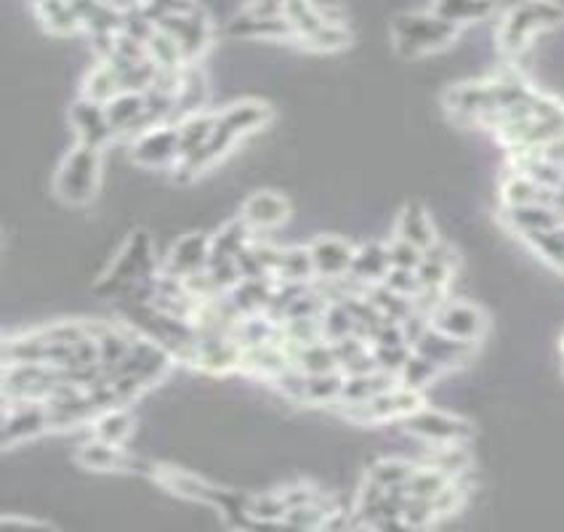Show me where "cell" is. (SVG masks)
I'll return each instance as SVG.
<instances>
[{"instance_id": "cell-34", "label": "cell", "mask_w": 564, "mask_h": 532, "mask_svg": "<svg viewBox=\"0 0 564 532\" xmlns=\"http://www.w3.org/2000/svg\"><path fill=\"white\" fill-rule=\"evenodd\" d=\"M343 381H347V375H343L341 370L306 375L304 408H336V405L341 403Z\"/></svg>"}, {"instance_id": "cell-36", "label": "cell", "mask_w": 564, "mask_h": 532, "mask_svg": "<svg viewBox=\"0 0 564 532\" xmlns=\"http://www.w3.org/2000/svg\"><path fill=\"white\" fill-rule=\"evenodd\" d=\"M551 189L540 187L538 182H532L527 173L509 171V176L501 184V202L503 208L514 206H527V202H549Z\"/></svg>"}, {"instance_id": "cell-43", "label": "cell", "mask_w": 564, "mask_h": 532, "mask_svg": "<svg viewBox=\"0 0 564 532\" xmlns=\"http://www.w3.org/2000/svg\"><path fill=\"white\" fill-rule=\"evenodd\" d=\"M365 293H367V298L376 304L378 312H381L386 320L405 322L408 317L415 312V298H408V296H402V293L386 288L384 283L371 285V288H367Z\"/></svg>"}, {"instance_id": "cell-10", "label": "cell", "mask_w": 564, "mask_h": 532, "mask_svg": "<svg viewBox=\"0 0 564 532\" xmlns=\"http://www.w3.org/2000/svg\"><path fill=\"white\" fill-rule=\"evenodd\" d=\"M158 27L165 29L176 44L181 46L187 64H198L211 46V22L203 9H195L189 14H165L158 20Z\"/></svg>"}, {"instance_id": "cell-29", "label": "cell", "mask_w": 564, "mask_h": 532, "mask_svg": "<svg viewBox=\"0 0 564 532\" xmlns=\"http://www.w3.org/2000/svg\"><path fill=\"white\" fill-rule=\"evenodd\" d=\"M400 384V379L386 370H371V373H358V375H347L343 381V394H341V403L338 405H360L367 403V399L378 397V394L389 392Z\"/></svg>"}, {"instance_id": "cell-4", "label": "cell", "mask_w": 564, "mask_h": 532, "mask_svg": "<svg viewBox=\"0 0 564 532\" xmlns=\"http://www.w3.org/2000/svg\"><path fill=\"white\" fill-rule=\"evenodd\" d=\"M459 35L461 27L442 20L437 11H408V14L397 16L394 25H391L397 53L405 59H418L444 49Z\"/></svg>"}, {"instance_id": "cell-20", "label": "cell", "mask_w": 564, "mask_h": 532, "mask_svg": "<svg viewBox=\"0 0 564 532\" xmlns=\"http://www.w3.org/2000/svg\"><path fill=\"white\" fill-rule=\"evenodd\" d=\"M288 364H293L288 346H285V341H275V344L242 349L240 373L246 375V379H256V381H264V384H270V381L275 379L277 373H283Z\"/></svg>"}, {"instance_id": "cell-30", "label": "cell", "mask_w": 564, "mask_h": 532, "mask_svg": "<svg viewBox=\"0 0 564 532\" xmlns=\"http://www.w3.org/2000/svg\"><path fill=\"white\" fill-rule=\"evenodd\" d=\"M179 149L181 160H192L195 154H200L208 145L213 134V125H216V112L213 110H200L192 115L181 117L179 123ZM179 160V163H181Z\"/></svg>"}, {"instance_id": "cell-27", "label": "cell", "mask_w": 564, "mask_h": 532, "mask_svg": "<svg viewBox=\"0 0 564 532\" xmlns=\"http://www.w3.org/2000/svg\"><path fill=\"white\" fill-rule=\"evenodd\" d=\"M275 285H277L275 277L240 280L227 296L240 314H259L270 309L272 296H275Z\"/></svg>"}, {"instance_id": "cell-37", "label": "cell", "mask_w": 564, "mask_h": 532, "mask_svg": "<svg viewBox=\"0 0 564 532\" xmlns=\"http://www.w3.org/2000/svg\"><path fill=\"white\" fill-rule=\"evenodd\" d=\"M413 471H415L413 460L389 456V458H378L376 463H371V469H367L365 477L384 490H400L405 487L408 480H411Z\"/></svg>"}, {"instance_id": "cell-8", "label": "cell", "mask_w": 564, "mask_h": 532, "mask_svg": "<svg viewBox=\"0 0 564 532\" xmlns=\"http://www.w3.org/2000/svg\"><path fill=\"white\" fill-rule=\"evenodd\" d=\"M51 432L49 408L43 399H3V426L0 440L5 450L22 447Z\"/></svg>"}, {"instance_id": "cell-23", "label": "cell", "mask_w": 564, "mask_h": 532, "mask_svg": "<svg viewBox=\"0 0 564 532\" xmlns=\"http://www.w3.org/2000/svg\"><path fill=\"white\" fill-rule=\"evenodd\" d=\"M391 261H389V248L386 243H362L354 250L352 272L349 277L362 288H371V285L384 283V277L389 274Z\"/></svg>"}, {"instance_id": "cell-19", "label": "cell", "mask_w": 564, "mask_h": 532, "mask_svg": "<svg viewBox=\"0 0 564 532\" xmlns=\"http://www.w3.org/2000/svg\"><path fill=\"white\" fill-rule=\"evenodd\" d=\"M130 460H134V456H130L126 447L110 445V442L97 440V436H91L88 442L77 445L75 450V463L80 466V469L93 471V474L130 471Z\"/></svg>"}, {"instance_id": "cell-48", "label": "cell", "mask_w": 564, "mask_h": 532, "mask_svg": "<svg viewBox=\"0 0 564 532\" xmlns=\"http://www.w3.org/2000/svg\"><path fill=\"white\" fill-rule=\"evenodd\" d=\"M373 355H376L378 370H386V373H391V375H400V370L405 368L408 360H411L413 346L411 344L373 346Z\"/></svg>"}, {"instance_id": "cell-14", "label": "cell", "mask_w": 564, "mask_h": 532, "mask_svg": "<svg viewBox=\"0 0 564 532\" xmlns=\"http://www.w3.org/2000/svg\"><path fill=\"white\" fill-rule=\"evenodd\" d=\"M431 325L453 338L479 344V338H482L485 331H488V314H485L479 307H474V304L448 298V301L431 314Z\"/></svg>"}, {"instance_id": "cell-5", "label": "cell", "mask_w": 564, "mask_h": 532, "mask_svg": "<svg viewBox=\"0 0 564 532\" xmlns=\"http://www.w3.org/2000/svg\"><path fill=\"white\" fill-rule=\"evenodd\" d=\"M562 22L564 9L556 0H516L498 27V46L509 57H516L530 46L538 33L562 25Z\"/></svg>"}, {"instance_id": "cell-2", "label": "cell", "mask_w": 564, "mask_h": 532, "mask_svg": "<svg viewBox=\"0 0 564 532\" xmlns=\"http://www.w3.org/2000/svg\"><path fill=\"white\" fill-rule=\"evenodd\" d=\"M160 274V261L154 253L152 235L147 230H134L123 240L121 250H117L115 259L110 261L102 280L97 283L93 293L102 298H126L130 290H136L139 285L150 283L152 277Z\"/></svg>"}, {"instance_id": "cell-25", "label": "cell", "mask_w": 564, "mask_h": 532, "mask_svg": "<svg viewBox=\"0 0 564 532\" xmlns=\"http://www.w3.org/2000/svg\"><path fill=\"white\" fill-rule=\"evenodd\" d=\"M394 235L402 237V240L418 245L421 250L431 248V245L439 240L435 221H431L429 211H426L421 202H408V206L402 208L400 216H397Z\"/></svg>"}, {"instance_id": "cell-15", "label": "cell", "mask_w": 564, "mask_h": 532, "mask_svg": "<svg viewBox=\"0 0 564 532\" xmlns=\"http://www.w3.org/2000/svg\"><path fill=\"white\" fill-rule=\"evenodd\" d=\"M314 261V274H317V283H334V280L347 277L352 272L354 261V245L347 237L338 235H319L309 243Z\"/></svg>"}, {"instance_id": "cell-40", "label": "cell", "mask_w": 564, "mask_h": 532, "mask_svg": "<svg viewBox=\"0 0 564 532\" xmlns=\"http://www.w3.org/2000/svg\"><path fill=\"white\" fill-rule=\"evenodd\" d=\"M450 480H455V477H450L448 471H442L439 466L415 463V471H413L411 480H408L405 490H408V495H413V498L435 500L437 495L448 487Z\"/></svg>"}, {"instance_id": "cell-7", "label": "cell", "mask_w": 564, "mask_h": 532, "mask_svg": "<svg viewBox=\"0 0 564 532\" xmlns=\"http://www.w3.org/2000/svg\"><path fill=\"white\" fill-rule=\"evenodd\" d=\"M128 160L141 171H174L181 160L179 125L160 123L136 136L128 147Z\"/></svg>"}, {"instance_id": "cell-39", "label": "cell", "mask_w": 564, "mask_h": 532, "mask_svg": "<svg viewBox=\"0 0 564 532\" xmlns=\"http://www.w3.org/2000/svg\"><path fill=\"white\" fill-rule=\"evenodd\" d=\"M288 517L280 490H266V493H251L248 498V519L251 524H283Z\"/></svg>"}, {"instance_id": "cell-52", "label": "cell", "mask_w": 564, "mask_h": 532, "mask_svg": "<svg viewBox=\"0 0 564 532\" xmlns=\"http://www.w3.org/2000/svg\"><path fill=\"white\" fill-rule=\"evenodd\" d=\"M536 152L546 163L556 165V169H564V136H556V139L546 141L543 147H536Z\"/></svg>"}, {"instance_id": "cell-54", "label": "cell", "mask_w": 564, "mask_h": 532, "mask_svg": "<svg viewBox=\"0 0 564 532\" xmlns=\"http://www.w3.org/2000/svg\"><path fill=\"white\" fill-rule=\"evenodd\" d=\"M3 524H5V528H11V524H16V528H51V524L40 522V519H25V517H20V514H16V517L5 514Z\"/></svg>"}, {"instance_id": "cell-51", "label": "cell", "mask_w": 564, "mask_h": 532, "mask_svg": "<svg viewBox=\"0 0 564 532\" xmlns=\"http://www.w3.org/2000/svg\"><path fill=\"white\" fill-rule=\"evenodd\" d=\"M309 3L317 11L319 20L347 25V5H343V0H309Z\"/></svg>"}, {"instance_id": "cell-56", "label": "cell", "mask_w": 564, "mask_h": 532, "mask_svg": "<svg viewBox=\"0 0 564 532\" xmlns=\"http://www.w3.org/2000/svg\"><path fill=\"white\" fill-rule=\"evenodd\" d=\"M549 206L554 208V211L560 213V216L564 219V182H562L560 187H556V189H551V200H549Z\"/></svg>"}, {"instance_id": "cell-9", "label": "cell", "mask_w": 564, "mask_h": 532, "mask_svg": "<svg viewBox=\"0 0 564 532\" xmlns=\"http://www.w3.org/2000/svg\"><path fill=\"white\" fill-rule=\"evenodd\" d=\"M402 432L415 436V440L426 442V445H466L474 436L472 421L466 418L453 416L448 410H435V408H421L413 412L411 418L402 421Z\"/></svg>"}, {"instance_id": "cell-26", "label": "cell", "mask_w": 564, "mask_h": 532, "mask_svg": "<svg viewBox=\"0 0 564 532\" xmlns=\"http://www.w3.org/2000/svg\"><path fill=\"white\" fill-rule=\"evenodd\" d=\"M88 429H91V436H97V440H104L117 447H126L130 436L136 432V418L128 405H115V408H106L99 412Z\"/></svg>"}, {"instance_id": "cell-28", "label": "cell", "mask_w": 564, "mask_h": 532, "mask_svg": "<svg viewBox=\"0 0 564 532\" xmlns=\"http://www.w3.org/2000/svg\"><path fill=\"white\" fill-rule=\"evenodd\" d=\"M208 99H211V86H208L205 70L198 64H187L184 67V83L181 91L176 97V123L181 117L192 115V112L208 110Z\"/></svg>"}, {"instance_id": "cell-50", "label": "cell", "mask_w": 564, "mask_h": 532, "mask_svg": "<svg viewBox=\"0 0 564 532\" xmlns=\"http://www.w3.org/2000/svg\"><path fill=\"white\" fill-rule=\"evenodd\" d=\"M384 285L386 288L402 293V296H408V298H415L421 293V280H418V272H415V269L391 267L389 274L384 277Z\"/></svg>"}, {"instance_id": "cell-44", "label": "cell", "mask_w": 564, "mask_h": 532, "mask_svg": "<svg viewBox=\"0 0 564 532\" xmlns=\"http://www.w3.org/2000/svg\"><path fill=\"white\" fill-rule=\"evenodd\" d=\"M442 373H444V370L439 368L435 360H429V357L413 349L411 360L405 362V368L400 370V375H397V379H400L402 386L415 388V392H426V388L435 384V381Z\"/></svg>"}, {"instance_id": "cell-13", "label": "cell", "mask_w": 564, "mask_h": 532, "mask_svg": "<svg viewBox=\"0 0 564 532\" xmlns=\"http://www.w3.org/2000/svg\"><path fill=\"white\" fill-rule=\"evenodd\" d=\"M256 235L261 232H275L283 224L293 219V206L290 200L275 189H259V193L248 195L242 200L240 213H237Z\"/></svg>"}, {"instance_id": "cell-49", "label": "cell", "mask_w": 564, "mask_h": 532, "mask_svg": "<svg viewBox=\"0 0 564 532\" xmlns=\"http://www.w3.org/2000/svg\"><path fill=\"white\" fill-rule=\"evenodd\" d=\"M386 248H389L391 267L397 269H418L421 261H424V250H421L418 245L402 240V237L397 235L386 243Z\"/></svg>"}, {"instance_id": "cell-47", "label": "cell", "mask_w": 564, "mask_h": 532, "mask_svg": "<svg viewBox=\"0 0 564 532\" xmlns=\"http://www.w3.org/2000/svg\"><path fill=\"white\" fill-rule=\"evenodd\" d=\"M285 20H288L290 27H293L296 44H299L301 38H306V35H312L314 29L325 22L319 20L317 11L312 9L309 0H285Z\"/></svg>"}, {"instance_id": "cell-38", "label": "cell", "mask_w": 564, "mask_h": 532, "mask_svg": "<svg viewBox=\"0 0 564 532\" xmlns=\"http://www.w3.org/2000/svg\"><path fill=\"white\" fill-rule=\"evenodd\" d=\"M442 20L453 25H468V22H482L492 14V0H435V9Z\"/></svg>"}, {"instance_id": "cell-17", "label": "cell", "mask_w": 564, "mask_h": 532, "mask_svg": "<svg viewBox=\"0 0 564 532\" xmlns=\"http://www.w3.org/2000/svg\"><path fill=\"white\" fill-rule=\"evenodd\" d=\"M104 107L117 139L134 141L136 136L152 128L150 115H147V91H121Z\"/></svg>"}, {"instance_id": "cell-45", "label": "cell", "mask_w": 564, "mask_h": 532, "mask_svg": "<svg viewBox=\"0 0 564 532\" xmlns=\"http://www.w3.org/2000/svg\"><path fill=\"white\" fill-rule=\"evenodd\" d=\"M147 53H150V59L158 64L160 70L187 67V57H184L181 46L160 27L154 29V33L150 35V40H147Z\"/></svg>"}, {"instance_id": "cell-1", "label": "cell", "mask_w": 564, "mask_h": 532, "mask_svg": "<svg viewBox=\"0 0 564 532\" xmlns=\"http://www.w3.org/2000/svg\"><path fill=\"white\" fill-rule=\"evenodd\" d=\"M272 123V107L261 99H240L231 101L229 107L216 110V125H213V134L208 139L205 149L200 154H195L192 160H181L171 178L181 187L198 182L208 169H213L216 163H222L224 158L235 149L237 141L248 139V136L259 134L266 125Z\"/></svg>"}, {"instance_id": "cell-32", "label": "cell", "mask_w": 564, "mask_h": 532, "mask_svg": "<svg viewBox=\"0 0 564 532\" xmlns=\"http://www.w3.org/2000/svg\"><path fill=\"white\" fill-rule=\"evenodd\" d=\"M275 280H280V283H299V285L317 283L309 245H288V248L280 250V264H277Z\"/></svg>"}, {"instance_id": "cell-41", "label": "cell", "mask_w": 564, "mask_h": 532, "mask_svg": "<svg viewBox=\"0 0 564 532\" xmlns=\"http://www.w3.org/2000/svg\"><path fill=\"white\" fill-rule=\"evenodd\" d=\"M525 243L532 253L546 261V264L564 274V224L536 232V235L525 237Z\"/></svg>"}, {"instance_id": "cell-3", "label": "cell", "mask_w": 564, "mask_h": 532, "mask_svg": "<svg viewBox=\"0 0 564 532\" xmlns=\"http://www.w3.org/2000/svg\"><path fill=\"white\" fill-rule=\"evenodd\" d=\"M104 182V149L75 141L59 160L51 189L67 208H86L99 197Z\"/></svg>"}, {"instance_id": "cell-16", "label": "cell", "mask_w": 564, "mask_h": 532, "mask_svg": "<svg viewBox=\"0 0 564 532\" xmlns=\"http://www.w3.org/2000/svg\"><path fill=\"white\" fill-rule=\"evenodd\" d=\"M229 38L256 40V44H296V33L285 16H256L242 9L224 27Z\"/></svg>"}, {"instance_id": "cell-57", "label": "cell", "mask_w": 564, "mask_h": 532, "mask_svg": "<svg viewBox=\"0 0 564 532\" xmlns=\"http://www.w3.org/2000/svg\"><path fill=\"white\" fill-rule=\"evenodd\" d=\"M562 355H564V333H562Z\"/></svg>"}, {"instance_id": "cell-53", "label": "cell", "mask_w": 564, "mask_h": 532, "mask_svg": "<svg viewBox=\"0 0 564 532\" xmlns=\"http://www.w3.org/2000/svg\"><path fill=\"white\" fill-rule=\"evenodd\" d=\"M246 11L256 16H285V0H248Z\"/></svg>"}, {"instance_id": "cell-33", "label": "cell", "mask_w": 564, "mask_h": 532, "mask_svg": "<svg viewBox=\"0 0 564 532\" xmlns=\"http://www.w3.org/2000/svg\"><path fill=\"white\" fill-rule=\"evenodd\" d=\"M285 346H288L290 360H293L296 368L304 370L306 375L341 370L338 368V357H336V349L330 341L319 338V341H314V344H306V346H290V344H285Z\"/></svg>"}, {"instance_id": "cell-11", "label": "cell", "mask_w": 564, "mask_h": 532, "mask_svg": "<svg viewBox=\"0 0 564 532\" xmlns=\"http://www.w3.org/2000/svg\"><path fill=\"white\" fill-rule=\"evenodd\" d=\"M67 123L70 128H73L75 141H80V145L106 149L117 139L102 101L77 97L73 104L67 107Z\"/></svg>"}, {"instance_id": "cell-31", "label": "cell", "mask_w": 564, "mask_h": 532, "mask_svg": "<svg viewBox=\"0 0 564 532\" xmlns=\"http://www.w3.org/2000/svg\"><path fill=\"white\" fill-rule=\"evenodd\" d=\"M256 232L240 216L224 221L218 230L211 232V259H235L248 243H253Z\"/></svg>"}, {"instance_id": "cell-22", "label": "cell", "mask_w": 564, "mask_h": 532, "mask_svg": "<svg viewBox=\"0 0 564 532\" xmlns=\"http://www.w3.org/2000/svg\"><path fill=\"white\" fill-rule=\"evenodd\" d=\"M503 224L525 240V237L536 235V232L564 224V219L549 206V202H527V206L503 208Z\"/></svg>"}, {"instance_id": "cell-42", "label": "cell", "mask_w": 564, "mask_h": 532, "mask_svg": "<svg viewBox=\"0 0 564 532\" xmlns=\"http://www.w3.org/2000/svg\"><path fill=\"white\" fill-rule=\"evenodd\" d=\"M352 44V33L347 25H336V22H323L312 35L299 40L301 49L317 51V53H334L347 49Z\"/></svg>"}, {"instance_id": "cell-46", "label": "cell", "mask_w": 564, "mask_h": 532, "mask_svg": "<svg viewBox=\"0 0 564 532\" xmlns=\"http://www.w3.org/2000/svg\"><path fill=\"white\" fill-rule=\"evenodd\" d=\"M319 325H323L325 341H341L358 333V322L349 312L347 301H328V307L319 314Z\"/></svg>"}, {"instance_id": "cell-18", "label": "cell", "mask_w": 564, "mask_h": 532, "mask_svg": "<svg viewBox=\"0 0 564 532\" xmlns=\"http://www.w3.org/2000/svg\"><path fill=\"white\" fill-rule=\"evenodd\" d=\"M413 349L421 351V355H426L429 360H435L439 368L448 373V370L461 368V364H466L468 360H472L474 351H477V344H472V341L453 338V336H448V333L437 331L435 325H429L424 331V336L415 341Z\"/></svg>"}, {"instance_id": "cell-35", "label": "cell", "mask_w": 564, "mask_h": 532, "mask_svg": "<svg viewBox=\"0 0 564 532\" xmlns=\"http://www.w3.org/2000/svg\"><path fill=\"white\" fill-rule=\"evenodd\" d=\"M121 91H126V88H123L121 75L110 62H97V67L88 70L80 83V97L102 101V104L115 99Z\"/></svg>"}, {"instance_id": "cell-6", "label": "cell", "mask_w": 564, "mask_h": 532, "mask_svg": "<svg viewBox=\"0 0 564 532\" xmlns=\"http://www.w3.org/2000/svg\"><path fill=\"white\" fill-rule=\"evenodd\" d=\"M426 405L424 392H415L397 384L389 392L378 394V397L367 399L360 405H336V412L341 418H347L349 423H358V426H378V423H391V421H405L413 412H418Z\"/></svg>"}, {"instance_id": "cell-24", "label": "cell", "mask_w": 564, "mask_h": 532, "mask_svg": "<svg viewBox=\"0 0 564 532\" xmlns=\"http://www.w3.org/2000/svg\"><path fill=\"white\" fill-rule=\"evenodd\" d=\"M35 16H38L40 27L53 38H73L83 33V22L73 0H35Z\"/></svg>"}, {"instance_id": "cell-12", "label": "cell", "mask_w": 564, "mask_h": 532, "mask_svg": "<svg viewBox=\"0 0 564 532\" xmlns=\"http://www.w3.org/2000/svg\"><path fill=\"white\" fill-rule=\"evenodd\" d=\"M211 261V232H187L168 248L165 259L160 261V272L168 277H192V274L205 272Z\"/></svg>"}, {"instance_id": "cell-21", "label": "cell", "mask_w": 564, "mask_h": 532, "mask_svg": "<svg viewBox=\"0 0 564 532\" xmlns=\"http://www.w3.org/2000/svg\"><path fill=\"white\" fill-rule=\"evenodd\" d=\"M455 267H459L455 250L450 248L448 243L437 240L431 248L424 250V261H421V267L415 269L421 280V288L448 290L455 277Z\"/></svg>"}, {"instance_id": "cell-55", "label": "cell", "mask_w": 564, "mask_h": 532, "mask_svg": "<svg viewBox=\"0 0 564 532\" xmlns=\"http://www.w3.org/2000/svg\"><path fill=\"white\" fill-rule=\"evenodd\" d=\"M104 3L110 5V9L121 11V14L126 16V14H130V11H136V9H145V3H147V0H104Z\"/></svg>"}]
</instances>
